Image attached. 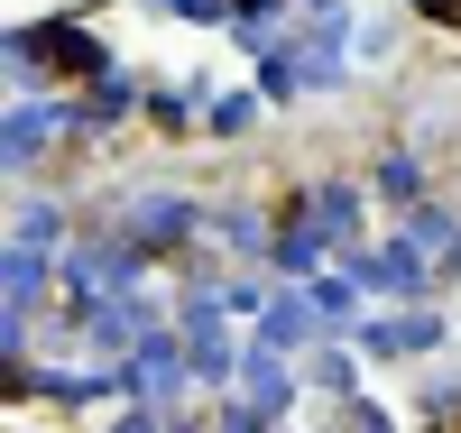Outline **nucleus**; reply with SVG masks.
<instances>
[{
  "label": "nucleus",
  "mask_w": 461,
  "mask_h": 433,
  "mask_svg": "<svg viewBox=\"0 0 461 433\" xmlns=\"http://www.w3.org/2000/svg\"><path fill=\"white\" fill-rule=\"evenodd\" d=\"M425 19H443V28H461V0H425Z\"/></svg>",
  "instance_id": "obj_1"
},
{
  "label": "nucleus",
  "mask_w": 461,
  "mask_h": 433,
  "mask_svg": "<svg viewBox=\"0 0 461 433\" xmlns=\"http://www.w3.org/2000/svg\"><path fill=\"white\" fill-rule=\"evenodd\" d=\"M434 433H461V424H434Z\"/></svg>",
  "instance_id": "obj_2"
}]
</instances>
